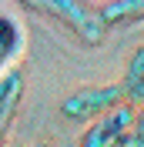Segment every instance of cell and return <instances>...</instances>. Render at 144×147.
<instances>
[{"label":"cell","instance_id":"cell-6","mask_svg":"<svg viewBox=\"0 0 144 147\" xmlns=\"http://www.w3.org/2000/svg\"><path fill=\"white\" fill-rule=\"evenodd\" d=\"M121 87H124V97L127 104H137L144 94V47H134V54H131V60H127V74L124 80H121Z\"/></svg>","mask_w":144,"mask_h":147},{"label":"cell","instance_id":"cell-5","mask_svg":"<svg viewBox=\"0 0 144 147\" xmlns=\"http://www.w3.org/2000/svg\"><path fill=\"white\" fill-rule=\"evenodd\" d=\"M97 17L104 24V30L121 27V24H134V20L144 17V3L141 0H114V3H101Z\"/></svg>","mask_w":144,"mask_h":147},{"label":"cell","instance_id":"cell-1","mask_svg":"<svg viewBox=\"0 0 144 147\" xmlns=\"http://www.w3.org/2000/svg\"><path fill=\"white\" fill-rule=\"evenodd\" d=\"M20 7L57 20L60 27H67L81 44H87V47L104 44V37H107V30H104V24H101V17H97V7L81 3V0H24Z\"/></svg>","mask_w":144,"mask_h":147},{"label":"cell","instance_id":"cell-7","mask_svg":"<svg viewBox=\"0 0 144 147\" xmlns=\"http://www.w3.org/2000/svg\"><path fill=\"white\" fill-rule=\"evenodd\" d=\"M34 147H57V144H50V140H37Z\"/></svg>","mask_w":144,"mask_h":147},{"label":"cell","instance_id":"cell-3","mask_svg":"<svg viewBox=\"0 0 144 147\" xmlns=\"http://www.w3.org/2000/svg\"><path fill=\"white\" fill-rule=\"evenodd\" d=\"M137 127V107L134 104H117L114 110L101 114L87 124L77 147H121V140Z\"/></svg>","mask_w":144,"mask_h":147},{"label":"cell","instance_id":"cell-4","mask_svg":"<svg viewBox=\"0 0 144 147\" xmlns=\"http://www.w3.org/2000/svg\"><path fill=\"white\" fill-rule=\"evenodd\" d=\"M24 50V30L7 10H0V74H7Z\"/></svg>","mask_w":144,"mask_h":147},{"label":"cell","instance_id":"cell-2","mask_svg":"<svg viewBox=\"0 0 144 147\" xmlns=\"http://www.w3.org/2000/svg\"><path fill=\"white\" fill-rule=\"evenodd\" d=\"M124 87L121 80H111V84H87V87H77L71 90L67 97L60 100V114L67 120H94L101 114L114 110L117 104H124Z\"/></svg>","mask_w":144,"mask_h":147}]
</instances>
